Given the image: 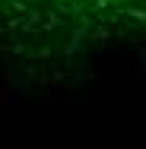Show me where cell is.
Here are the masks:
<instances>
[{
  "label": "cell",
  "instance_id": "6da1fadb",
  "mask_svg": "<svg viewBox=\"0 0 146 149\" xmlns=\"http://www.w3.org/2000/svg\"><path fill=\"white\" fill-rule=\"evenodd\" d=\"M64 3H70V6H73V3H83V0H64ZM89 3H124V0H89Z\"/></svg>",
  "mask_w": 146,
  "mask_h": 149
}]
</instances>
